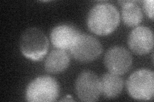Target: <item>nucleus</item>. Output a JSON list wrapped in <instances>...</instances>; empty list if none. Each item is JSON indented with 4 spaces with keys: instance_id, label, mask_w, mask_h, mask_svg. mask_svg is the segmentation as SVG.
Returning <instances> with one entry per match:
<instances>
[{
    "instance_id": "f257e3e1",
    "label": "nucleus",
    "mask_w": 154,
    "mask_h": 102,
    "mask_svg": "<svg viewBox=\"0 0 154 102\" xmlns=\"http://www.w3.org/2000/svg\"><path fill=\"white\" fill-rule=\"evenodd\" d=\"M119 13L113 4L101 3L94 5L88 13V26L96 35L105 36L112 33L119 24Z\"/></svg>"
},
{
    "instance_id": "f03ea898",
    "label": "nucleus",
    "mask_w": 154,
    "mask_h": 102,
    "mask_svg": "<svg viewBox=\"0 0 154 102\" xmlns=\"http://www.w3.org/2000/svg\"><path fill=\"white\" fill-rule=\"evenodd\" d=\"M49 47L48 38L39 29L31 28L25 30L20 39L22 54L33 61H39L46 54Z\"/></svg>"
},
{
    "instance_id": "7ed1b4c3",
    "label": "nucleus",
    "mask_w": 154,
    "mask_h": 102,
    "mask_svg": "<svg viewBox=\"0 0 154 102\" xmlns=\"http://www.w3.org/2000/svg\"><path fill=\"white\" fill-rule=\"evenodd\" d=\"M127 89L130 96L134 99L151 100L154 93L153 72L148 69L135 71L127 79Z\"/></svg>"
},
{
    "instance_id": "20e7f679",
    "label": "nucleus",
    "mask_w": 154,
    "mask_h": 102,
    "mask_svg": "<svg viewBox=\"0 0 154 102\" xmlns=\"http://www.w3.org/2000/svg\"><path fill=\"white\" fill-rule=\"evenodd\" d=\"M60 93L57 81L50 76H41L33 80L26 90L28 101H54Z\"/></svg>"
},
{
    "instance_id": "39448f33",
    "label": "nucleus",
    "mask_w": 154,
    "mask_h": 102,
    "mask_svg": "<svg viewBox=\"0 0 154 102\" xmlns=\"http://www.w3.org/2000/svg\"><path fill=\"white\" fill-rule=\"evenodd\" d=\"M71 55L82 63H89L95 60L102 52V46L95 37L80 34L70 48Z\"/></svg>"
},
{
    "instance_id": "423d86ee",
    "label": "nucleus",
    "mask_w": 154,
    "mask_h": 102,
    "mask_svg": "<svg viewBox=\"0 0 154 102\" xmlns=\"http://www.w3.org/2000/svg\"><path fill=\"white\" fill-rule=\"evenodd\" d=\"M75 91L81 101H95L102 93L100 79L91 71L82 72L75 82Z\"/></svg>"
},
{
    "instance_id": "0eeeda50",
    "label": "nucleus",
    "mask_w": 154,
    "mask_h": 102,
    "mask_svg": "<svg viewBox=\"0 0 154 102\" xmlns=\"http://www.w3.org/2000/svg\"><path fill=\"white\" fill-rule=\"evenodd\" d=\"M104 63L107 69L112 74L121 75L130 70L132 64L131 53L121 46L110 48L105 55Z\"/></svg>"
},
{
    "instance_id": "6e6552de",
    "label": "nucleus",
    "mask_w": 154,
    "mask_h": 102,
    "mask_svg": "<svg viewBox=\"0 0 154 102\" xmlns=\"http://www.w3.org/2000/svg\"><path fill=\"white\" fill-rule=\"evenodd\" d=\"M128 45L134 53L144 55L150 52L153 47V34L150 28L138 26L130 33Z\"/></svg>"
},
{
    "instance_id": "1a4fd4ad",
    "label": "nucleus",
    "mask_w": 154,
    "mask_h": 102,
    "mask_svg": "<svg viewBox=\"0 0 154 102\" xmlns=\"http://www.w3.org/2000/svg\"><path fill=\"white\" fill-rule=\"evenodd\" d=\"M80 35V32L73 26L62 24L55 26L51 31L50 40L58 49H70Z\"/></svg>"
},
{
    "instance_id": "9d476101",
    "label": "nucleus",
    "mask_w": 154,
    "mask_h": 102,
    "mask_svg": "<svg viewBox=\"0 0 154 102\" xmlns=\"http://www.w3.org/2000/svg\"><path fill=\"white\" fill-rule=\"evenodd\" d=\"M69 62L70 58L66 52L60 49L54 50L47 56L45 68L50 74H60L67 69Z\"/></svg>"
},
{
    "instance_id": "9b49d317",
    "label": "nucleus",
    "mask_w": 154,
    "mask_h": 102,
    "mask_svg": "<svg viewBox=\"0 0 154 102\" xmlns=\"http://www.w3.org/2000/svg\"><path fill=\"white\" fill-rule=\"evenodd\" d=\"M101 91L107 98L112 99L118 97L122 93L123 81L119 75L112 73L104 74L100 79Z\"/></svg>"
},
{
    "instance_id": "f8f14e48",
    "label": "nucleus",
    "mask_w": 154,
    "mask_h": 102,
    "mask_svg": "<svg viewBox=\"0 0 154 102\" xmlns=\"http://www.w3.org/2000/svg\"><path fill=\"white\" fill-rule=\"evenodd\" d=\"M121 3L122 17L125 24L129 27L139 25L142 21L143 12L136 1H123Z\"/></svg>"
},
{
    "instance_id": "ddd939ff",
    "label": "nucleus",
    "mask_w": 154,
    "mask_h": 102,
    "mask_svg": "<svg viewBox=\"0 0 154 102\" xmlns=\"http://www.w3.org/2000/svg\"><path fill=\"white\" fill-rule=\"evenodd\" d=\"M143 8L146 16L152 20L153 19V0H146L143 1Z\"/></svg>"
},
{
    "instance_id": "4468645a",
    "label": "nucleus",
    "mask_w": 154,
    "mask_h": 102,
    "mask_svg": "<svg viewBox=\"0 0 154 102\" xmlns=\"http://www.w3.org/2000/svg\"><path fill=\"white\" fill-rule=\"evenodd\" d=\"M61 101H73V98H72L70 96H69L66 97L65 99L62 100Z\"/></svg>"
}]
</instances>
